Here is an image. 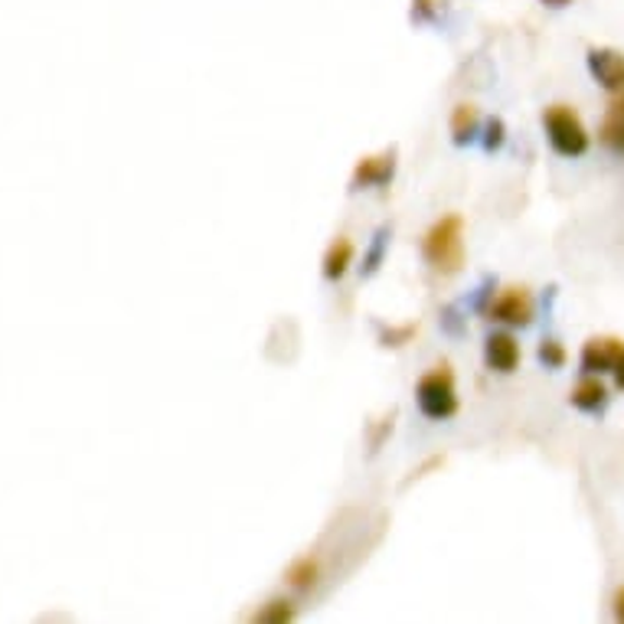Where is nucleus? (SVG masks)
Here are the masks:
<instances>
[{"label":"nucleus","mask_w":624,"mask_h":624,"mask_svg":"<svg viewBox=\"0 0 624 624\" xmlns=\"http://www.w3.org/2000/svg\"><path fill=\"white\" fill-rule=\"evenodd\" d=\"M425 259H428L438 272H458V265H461V259H464L461 216H445L441 223L432 226V233L425 236Z\"/></svg>","instance_id":"obj_1"},{"label":"nucleus","mask_w":624,"mask_h":624,"mask_svg":"<svg viewBox=\"0 0 624 624\" xmlns=\"http://www.w3.org/2000/svg\"><path fill=\"white\" fill-rule=\"evenodd\" d=\"M350 259H353V246H350L347 239H337V242L330 246L327 259H324V272H327V278H340V275L347 272Z\"/></svg>","instance_id":"obj_11"},{"label":"nucleus","mask_w":624,"mask_h":624,"mask_svg":"<svg viewBox=\"0 0 624 624\" xmlns=\"http://www.w3.org/2000/svg\"><path fill=\"white\" fill-rule=\"evenodd\" d=\"M621 353H624V344H621V340H614V337H595V340H588L585 350H582V366H585L588 373L614 370V363H617Z\"/></svg>","instance_id":"obj_6"},{"label":"nucleus","mask_w":624,"mask_h":624,"mask_svg":"<svg viewBox=\"0 0 624 624\" xmlns=\"http://www.w3.org/2000/svg\"><path fill=\"white\" fill-rule=\"evenodd\" d=\"M487 363L500 373H510L520 363V347L510 334H494L487 340Z\"/></svg>","instance_id":"obj_7"},{"label":"nucleus","mask_w":624,"mask_h":624,"mask_svg":"<svg viewBox=\"0 0 624 624\" xmlns=\"http://www.w3.org/2000/svg\"><path fill=\"white\" fill-rule=\"evenodd\" d=\"M419 405L432 419H448L458 412V396H454V376L448 366H435L428 376L419 383Z\"/></svg>","instance_id":"obj_3"},{"label":"nucleus","mask_w":624,"mask_h":624,"mask_svg":"<svg viewBox=\"0 0 624 624\" xmlns=\"http://www.w3.org/2000/svg\"><path fill=\"white\" fill-rule=\"evenodd\" d=\"M490 314H494L497 321H503V324H526V321L533 317V298H529L526 288H507V291L494 301Z\"/></svg>","instance_id":"obj_5"},{"label":"nucleus","mask_w":624,"mask_h":624,"mask_svg":"<svg viewBox=\"0 0 624 624\" xmlns=\"http://www.w3.org/2000/svg\"><path fill=\"white\" fill-rule=\"evenodd\" d=\"M572 402L578 405V409H598L601 402H604V386H601V379H595V376H588V379H582L578 386H575V392H572Z\"/></svg>","instance_id":"obj_10"},{"label":"nucleus","mask_w":624,"mask_h":624,"mask_svg":"<svg viewBox=\"0 0 624 624\" xmlns=\"http://www.w3.org/2000/svg\"><path fill=\"white\" fill-rule=\"evenodd\" d=\"M539 357H542L549 366H562V360H565V350H562L556 340H549V344H542V347H539Z\"/></svg>","instance_id":"obj_13"},{"label":"nucleus","mask_w":624,"mask_h":624,"mask_svg":"<svg viewBox=\"0 0 624 624\" xmlns=\"http://www.w3.org/2000/svg\"><path fill=\"white\" fill-rule=\"evenodd\" d=\"M542 4H549V8H565L569 0H542Z\"/></svg>","instance_id":"obj_17"},{"label":"nucleus","mask_w":624,"mask_h":624,"mask_svg":"<svg viewBox=\"0 0 624 624\" xmlns=\"http://www.w3.org/2000/svg\"><path fill=\"white\" fill-rule=\"evenodd\" d=\"M542 122H546V135H549V141H552V148H556L559 154L578 158V154L588 151V132H585L582 118H578L572 109L552 105V109L542 115Z\"/></svg>","instance_id":"obj_2"},{"label":"nucleus","mask_w":624,"mask_h":624,"mask_svg":"<svg viewBox=\"0 0 624 624\" xmlns=\"http://www.w3.org/2000/svg\"><path fill=\"white\" fill-rule=\"evenodd\" d=\"M601 141L624 154V92H621V99L611 102V109L601 122Z\"/></svg>","instance_id":"obj_8"},{"label":"nucleus","mask_w":624,"mask_h":624,"mask_svg":"<svg viewBox=\"0 0 624 624\" xmlns=\"http://www.w3.org/2000/svg\"><path fill=\"white\" fill-rule=\"evenodd\" d=\"M611 373H614V383H617V389H624V353L617 357V363H614V370H611Z\"/></svg>","instance_id":"obj_15"},{"label":"nucleus","mask_w":624,"mask_h":624,"mask_svg":"<svg viewBox=\"0 0 624 624\" xmlns=\"http://www.w3.org/2000/svg\"><path fill=\"white\" fill-rule=\"evenodd\" d=\"M614 611H617V617L624 621V588H621V591L614 595Z\"/></svg>","instance_id":"obj_16"},{"label":"nucleus","mask_w":624,"mask_h":624,"mask_svg":"<svg viewBox=\"0 0 624 624\" xmlns=\"http://www.w3.org/2000/svg\"><path fill=\"white\" fill-rule=\"evenodd\" d=\"M389 174H392V158H370L357 167V184L373 187V184L389 180Z\"/></svg>","instance_id":"obj_9"},{"label":"nucleus","mask_w":624,"mask_h":624,"mask_svg":"<svg viewBox=\"0 0 624 624\" xmlns=\"http://www.w3.org/2000/svg\"><path fill=\"white\" fill-rule=\"evenodd\" d=\"M291 582H295V585H311V582H314V565H311V559H304V562L291 572Z\"/></svg>","instance_id":"obj_14"},{"label":"nucleus","mask_w":624,"mask_h":624,"mask_svg":"<svg viewBox=\"0 0 624 624\" xmlns=\"http://www.w3.org/2000/svg\"><path fill=\"white\" fill-rule=\"evenodd\" d=\"M588 70L591 76L608 89V92H624V57L614 50H591L588 53Z\"/></svg>","instance_id":"obj_4"},{"label":"nucleus","mask_w":624,"mask_h":624,"mask_svg":"<svg viewBox=\"0 0 624 624\" xmlns=\"http://www.w3.org/2000/svg\"><path fill=\"white\" fill-rule=\"evenodd\" d=\"M474 125H477V112H474L471 105H458L454 122H451V135H454L458 141H464V138H471Z\"/></svg>","instance_id":"obj_12"}]
</instances>
